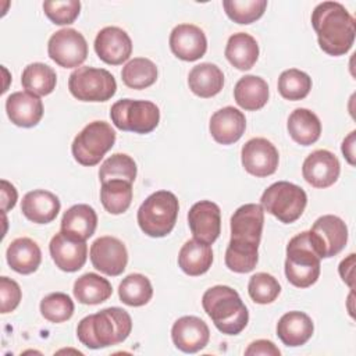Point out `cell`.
I'll return each instance as SVG.
<instances>
[{"label":"cell","mask_w":356,"mask_h":356,"mask_svg":"<svg viewBox=\"0 0 356 356\" xmlns=\"http://www.w3.org/2000/svg\"><path fill=\"white\" fill-rule=\"evenodd\" d=\"M264 224L261 204L248 203L231 217V239L225 250V266L239 274L252 271L259 261V245Z\"/></svg>","instance_id":"obj_1"},{"label":"cell","mask_w":356,"mask_h":356,"mask_svg":"<svg viewBox=\"0 0 356 356\" xmlns=\"http://www.w3.org/2000/svg\"><path fill=\"white\" fill-rule=\"evenodd\" d=\"M312 25L320 49L330 56L346 54L355 42L356 22L349 11L337 1H323L312 13Z\"/></svg>","instance_id":"obj_2"},{"label":"cell","mask_w":356,"mask_h":356,"mask_svg":"<svg viewBox=\"0 0 356 356\" xmlns=\"http://www.w3.org/2000/svg\"><path fill=\"white\" fill-rule=\"evenodd\" d=\"M132 331V320L121 307H107L83 317L76 327V337L89 349H100L124 342Z\"/></svg>","instance_id":"obj_3"},{"label":"cell","mask_w":356,"mask_h":356,"mask_svg":"<svg viewBox=\"0 0 356 356\" xmlns=\"http://www.w3.org/2000/svg\"><path fill=\"white\" fill-rule=\"evenodd\" d=\"M202 306L216 328L227 335H236L249 321V312L239 293L227 285L209 288L202 296Z\"/></svg>","instance_id":"obj_4"},{"label":"cell","mask_w":356,"mask_h":356,"mask_svg":"<svg viewBox=\"0 0 356 356\" xmlns=\"http://www.w3.org/2000/svg\"><path fill=\"white\" fill-rule=\"evenodd\" d=\"M320 254L310 238L309 231L295 235L286 245L285 275L298 288L312 286L320 275Z\"/></svg>","instance_id":"obj_5"},{"label":"cell","mask_w":356,"mask_h":356,"mask_svg":"<svg viewBox=\"0 0 356 356\" xmlns=\"http://www.w3.org/2000/svg\"><path fill=\"white\" fill-rule=\"evenodd\" d=\"M178 199L170 191H157L147 196L138 210L140 229L152 238L168 235L177 222Z\"/></svg>","instance_id":"obj_6"},{"label":"cell","mask_w":356,"mask_h":356,"mask_svg":"<svg viewBox=\"0 0 356 356\" xmlns=\"http://www.w3.org/2000/svg\"><path fill=\"white\" fill-rule=\"evenodd\" d=\"M260 203L264 211L284 224H291L303 214L307 196L300 186L288 181H278L263 192Z\"/></svg>","instance_id":"obj_7"},{"label":"cell","mask_w":356,"mask_h":356,"mask_svg":"<svg viewBox=\"0 0 356 356\" xmlns=\"http://www.w3.org/2000/svg\"><path fill=\"white\" fill-rule=\"evenodd\" d=\"M115 132L108 122H89L74 139L71 152L74 159L86 167L100 163L103 156L114 146Z\"/></svg>","instance_id":"obj_8"},{"label":"cell","mask_w":356,"mask_h":356,"mask_svg":"<svg viewBox=\"0 0 356 356\" xmlns=\"http://www.w3.org/2000/svg\"><path fill=\"white\" fill-rule=\"evenodd\" d=\"M110 118L121 131L149 134L159 125L160 110L149 100L122 99L111 106Z\"/></svg>","instance_id":"obj_9"},{"label":"cell","mask_w":356,"mask_h":356,"mask_svg":"<svg viewBox=\"0 0 356 356\" xmlns=\"http://www.w3.org/2000/svg\"><path fill=\"white\" fill-rule=\"evenodd\" d=\"M71 95L81 102H107L117 92V82L104 68L78 67L68 79Z\"/></svg>","instance_id":"obj_10"},{"label":"cell","mask_w":356,"mask_h":356,"mask_svg":"<svg viewBox=\"0 0 356 356\" xmlns=\"http://www.w3.org/2000/svg\"><path fill=\"white\" fill-rule=\"evenodd\" d=\"M49 57L63 68L79 67L88 57V43L81 32L64 28L53 33L47 43Z\"/></svg>","instance_id":"obj_11"},{"label":"cell","mask_w":356,"mask_h":356,"mask_svg":"<svg viewBox=\"0 0 356 356\" xmlns=\"http://www.w3.org/2000/svg\"><path fill=\"white\" fill-rule=\"evenodd\" d=\"M310 238L321 259L338 254L348 242V227L337 216L325 214L312 225Z\"/></svg>","instance_id":"obj_12"},{"label":"cell","mask_w":356,"mask_h":356,"mask_svg":"<svg viewBox=\"0 0 356 356\" xmlns=\"http://www.w3.org/2000/svg\"><path fill=\"white\" fill-rule=\"evenodd\" d=\"M90 261L96 270L117 277L124 273L128 263L125 245L114 236H100L90 246Z\"/></svg>","instance_id":"obj_13"},{"label":"cell","mask_w":356,"mask_h":356,"mask_svg":"<svg viewBox=\"0 0 356 356\" xmlns=\"http://www.w3.org/2000/svg\"><path fill=\"white\" fill-rule=\"evenodd\" d=\"M243 168L254 177L263 178L274 174L278 167V150L264 138H253L248 140L241 152Z\"/></svg>","instance_id":"obj_14"},{"label":"cell","mask_w":356,"mask_h":356,"mask_svg":"<svg viewBox=\"0 0 356 356\" xmlns=\"http://www.w3.org/2000/svg\"><path fill=\"white\" fill-rule=\"evenodd\" d=\"M49 249L54 264L65 273H75L86 263V241L70 236L63 231L57 232L51 238Z\"/></svg>","instance_id":"obj_15"},{"label":"cell","mask_w":356,"mask_h":356,"mask_svg":"<svg viewBox=\"0 0 356 356\" xmlns=\"http://www.w3.org/2000/svg\"><path fill=\"white\" fill-rule=\"evenodd\" d=\"M341 165L334 153L325 149L312 152L303 161L302 174L307 184L314 188H328L339 177Z\"/></svg>","instance_id":"obj_16"},{"label":"cell","mask_w":356,"mask_h":356,"mask_svg":"<svg viewBox=\"0 0 356 356\" xmlns=\"http://www.w3.org/2000/svg\"><path fill=\"white\" fill-rule=\"evenodd\" d=\"M95 51L106 64L120 65L129 58L132 53V40L124 29L118 26H106L96 35Z\"/></svg>","instance_id":"obj_17"},{"label":"cell","mask_w":356,"mask_h":356,"mask_svg":"<svg viewBox=\"0 0 356 356\" xmlns=\"http://www.w3.org/2000/svg\"><path fill=\"white\" fill-rule=\"evenodd\" d=\"M188 224L193 238L211 245L221 231V211L211 200L195 203L188 213Z\"/></svg>","instance_id":"obj_18"},{"label":"cell","mask_w":356,"mask_h":356,"mask_svg":"<svg viewBox=\"0 0 356 356\" xmlns=\"http://www.w3.org/2000/svg\"><path fill=\"white\" fill-rule=\"evenodd\" d=\"M171 338L179 350L185 353H196L209 343L210 330L202 318L196 316H184L174 323Z\"/></svg>","instance_id":"obj_19"},{"label":"cell","mask_w":356,"mask_h":356,"mask_svg":"<svg viewBox=\"0 0 356 356\" xmlns=\"http://www.w3.org/2000/svg\"><path fill=\"white\" fill-rule=\"evenodd\" d=\"M171 51L184 61H196L207 50L204 32L192 24L177 25L170 35Z\"/></svg>","instance_id":"obj_20"},{"label":"cell","mask_w":356,"mask_h":356,"mask_svg":"<svg viewBox=\"0 0 356 356\" xmlns=\"http://www.w3.org/2000/svg\"><path fill=\"white\" fill-rule=\"evenodd\" d=\"M246 128L245 114L235 107L227 106L217 110L209 124L213 139L220 145H232L238 142Z\"/></svg>","instance_id":"obj_21"},{"label":"cell","mask_w":356,"mask_h":356,"mask_svg":"<svg viewBox=\"0 0 356 356\" xmlns=\"http://www.w3.org/2000/svg\"><path fill=\"white\" fill-rule=\"evenodd\" d=\"M6 111L13 124L22 128H32L43 117V103L39 96L29 92L11 93L6 100Z\"/></svg>","instance_id":"obj_22"},{"label":"cell","mask_w":356,"mask_h":356,"mask_svg":"<svg viewBox=\"0 0 356 356\" xmlns=\"http://www.w3.org/2000/svg\"><path fill=\"white\" fill-rule=\"evenodd\" d=\"M58 197L44 189H35L28 192L21 202L22 214L35 224L51 222L60 211Z\"/></svg>","instance_id":"obj_23"},{"label":"cell","mask_w":356,"mask_h":356,"mask_svg":"<svg viewBox=\"0 0 356 356\" xmlns=\"http://www.w3.org/2000/svg\"><path fill=\"white\" fill-rule=\"evenodd\" d=\"M314 325L312 318L303 312H288L277 323V335L286 346L305 345L313 335Z\"/></svg>","instance_id":"obj_24"},{"label":"cell","mask_w":356,"mask_h":356,"mask_svg":"<svg viewBox=\"0 0 356 356\" xmlns=\"http://www.w3.org/2000/svg\"><path fill=\"white\" fill-rule=\"evenodd\" d=\"M8 266L19 274H32L38 270L42 261L39 245L31 238L14 239L6 252Z\"/></svg>","instance_id":"obj_25"},{"label":"cell","mask_w":356,"mask_h":356,"mask_svg":"<svg viewBox=\"0 0 356 356\" xmlns=\"http://www.w3.org/2000/svg\"><path fill=\"white\" fill-rule=\"evenodd\" d=\"M97 227V214L89 204L71 206L61 218V231L81 241L89 239Z\"/></svg>","instance_id":"obj_26"},{"label":"cell","mask_w":356,"mask_h":356,"mask_svg":"<svg viewBox=\"0 0 356 356\" xmlns=\"http://www.w3.org/2000/svg\"><path fill=\"white\" fill-rule=\"evenodd\" d=\"M213 263V250L209 243L197 239L186 241L178 253L179 268L191 275L197 277L209 271Z\"/></svg>","instance_id":"obj_27"},{"label":"cell","mask_w":356,"mask_h":356,"mask_svg":"<svg viewBox=\"0 0 356 356\" xmlns=\"http://www.w3.org/2000/svg\"><path fill=\"white\" fill-rule=\"evenodd\" d=\"M268 95L267 82L256 75L242 76L234 88V97L236 104L248 111L263 108L268 100Z\"/></svg>","instance_id":"obj_28"},{"label":"cell","mask_w":356,"mask_h":356,"mask_svg":"<svg viewBox=\"0 0 356 356\" xmlns=\"http://www.w3.org/2000/svg\"><path fill=\"white\" fill-rule=\"evenodd\" d=\"M189 89L199 97H213L221 92L224 86L222 71L211 63L195 65L188 75Z\"/></svg>","instance_id":"obj_29"},{"label":"cell","mask_w":356,"mask_h":356,"mask_svg":"<svg viewBox=\"0 0 356 356\" xmlns=\"http://www.w3.org/2000/svg\"><path fill=\"white\" fill-rule=\"evenodd\" d=\"M286 128L291 138L302 146L313 145L321 135V122L318 117L307 108L293 110L288 117Z\"/></svg>","instance_id":"obj_30"},{"label":"cell","mask_w":356,"mask_h":356,"mask_svg":"<svg viewBox=\"0 0 356 356\" xmlns=\"http://www.w3.org/2000/svg\"><path fill=\"white\" fill-rule=\"evenodd\" d=\"M225 57L235 68L241 71L250 70L259 58V44L249 33H234L227 42Z\"/></svg>","instance_id":"obj_31"},{"label":"cell","mask_w":356,"mask_h":356,"mask_svg":"<svg viewBox=\"0 0 356 356\" xmlns=\"http://www.w3.org/2000/svg\"><path fill=\"white\" fill-rule=\"evenodd\" d=\"M74 296L83 305H99L106 302L111 293L113 286L108 280L95 273H86L74 282Z\"/></svg>","instance_id":"obj_32"},{"label":"cell","mask_w":356,"mask_h":356,"mask_svg":"<svg viewBox=\"0 0 356 356\" xmlns=\"http://www.w3.org/2000/svg\"><path fill=\"white\" fill-rule=\"evenodd\" d=\"M24 89L36 96L50 95L57 83L56 71L43 63H32L25 67L21 76Z\"/></svg>","instance_id":"obj_33"},{"label":"cell","mask_w":356,"mask_h":356,"mask_svg":"<svg viewBox=\"0 0 356 356\" xmlns=\"http://www.w3.org/2000/svg\"><path fill=\"white\" fill-rule=\"evenodd\" d=\"M100 200L110 214L125 213L132 202V184L124 179L102 182Z\"/></svg>","instance_id":"obj_34"},{"label":"cell","mask_w":356,"mask_h":356,"mask_svg":"<svg viewBox=\"0 0 356 356\" xmlns=\"http://www.w3.org/2000/svg\"><path fill=\"white\" fill-rule=\"evenodd\" d=\"M121 78L131 89H145L156 82L157 67L149 58L135 57L122 67Z\"/></svg>","instance_id":"obj_35"},{"label":"cell","mask_w":356,"mask_h":356,"mask_svg":"<svg viewBox=\"0 0 356 356\" xmlns=\"http://www.w3.org/2000/svg\"><path fill=\"white\" fill-rule=\"evenodd\" d=\"M118 296L122 303L132 307H139L152 299L153 286L149 278L143 274H129L121 281L118 286Z\"/></svg>","instance_id":"obj_36"},{"label":"cell","mask_w":356,"mask_h":356,"mask_svg":"<svg viewBox=\"0 0 356 356\" xmlns=\"http://www.w3.org/2000/svg\"><path fill=\"white\" fill-rule=\"evenodd\" d=\"M312 89V78L296 68L281 72L278 78V92L286 100H302Z\"/></svg>","instance_id":"obj_37"},{"label":"cell","mask_w":356,"mask_h":356,"mask_svg":"<svg viewBox=\"0 0 356 356\" xmlns=\"http://www.w3.org/2000/svg\"><path fill=\"white\" fill-rule=\"evenodd\" d=\"M136 163L125 153H115L103 161L99 170L100 182L110 179H124L134 182L136 178Z\"/></svg>","instance_id":"obj_38"},{"label":"cell","mask_w":356,"mask_h":356,"mask_svg":"<svg viewBox=\"0 0 356 356\" xmlns=\"http://www.w3.org/2000/svg\"><path fill=\"white\" fill-rule=\"evenodd\" d=\"M222 7L229 19L236 24H252L266 11L267 0H224Z\"/></svg>","instance_id":"obj_39"},{"label":"cell","mask_w":356,"mask_h":356,"mask_svg":"<svg viewBox=\"0 0 356 356\" xmlns=\"http://www.w3.org/2000/svg\"><path fill=\"white\" fill-rule=\"evenodd\" d=\"M40 313L50 323H63L72 317L74 302L64 292H53L42 299Z\"/></svg>","instance_id":"obj_40"},{"label":"cell","mask_w":356,"mask_h":356,"mask_svg":"<svg viewBox=\"0 0 356 356\" xmlns=\"http://www.w3.org/2000/svg\"><path fill=\"white\" fill-rule=\"evenodd\" d=\"M248 292L253 302L259 305H268L278 298L281 286L271 274L256 273L249 280Z\"/></svg>","instance_id":"obj_41"},{"label":"cell","mask_w":356,"mask_h":356,"mask_svg":"<svg viewBox=\"0 0 356 356\" xmlns=\"http://www.w3.org/2000/svg\"><path fill=\"white\" fill-rule=\"evenodd\" d=\"M43 11L46 17L56 25L72 24L81 11V3L78 0L67 1H44Z\"/></svg>","instance_id":"obj_42"},{"label":"cell","mask_w":356,"mask_h":356,"mask_svg":"<svg viewBox=\"0 0 356 356\" xmlns=\"http://www.w3.org/2000/svg\"><path fill=\"white\" fill-rule=\"evenodd\" d=\"M0 295H1V313H10L15 310V307L21 302V288L19 285L8 278V277H1L0 278Z\"/></svg>","instance_id":"obj_43"},{"label":"cell","mask_w":356,"mask_h":356,"mask_svg":"<svg viewBox=\"0 0 356 356\" xmlns=\"http://www.w3.org/2000/svg\"><path fill=\"white\" fill-rule=\"evenodd\" d=\"M246 356L250 355H264V356H280L281 350L274 345V342L268 339H257L253 341L245 350Z\"/></svg>","instance_id":"obj_44"},{"label":"cell","mask_w":356,"mask_h":356,"mask_svg":"<svg viewBox=\"0 0 356 356\" xmlns=\"http://www.w3.org/2000/svg\"><path fill=\"white\" fill-rule=\"evenodd\" d=\"M17 189L7 179H1V209L4 213L11 210L17 203Z\"/></svg>","instance_id":"obj_45"},{"label":"cell","mask_w":356,"mask_h":356,"mask_svg":"<svg viewBox=\"0 0 356 356\" xmlns=\"http://www.w3.org/2000/svg\"><path fill=\"white\" fill-rule=\"evenodd\" d=\"M353 266H355V253H350L339 264V274L342 280L349 285L350 289H353Z\"/></svg>","instance_id":"obj_46"},{"label":"cell","mask_w":356,"mask_h":356,"mask_svg":"<svg viewBox=\"0 0 356 356\" xmlns=\"http://www.w3.org/2000/svg\"><path fill=\"white\" fill-rule=\"evenodd\" d=\"M355 131H352L342 142V153L350 165H355Z\"/></svg>","instance_id":"obj_47"}]
</instances>
